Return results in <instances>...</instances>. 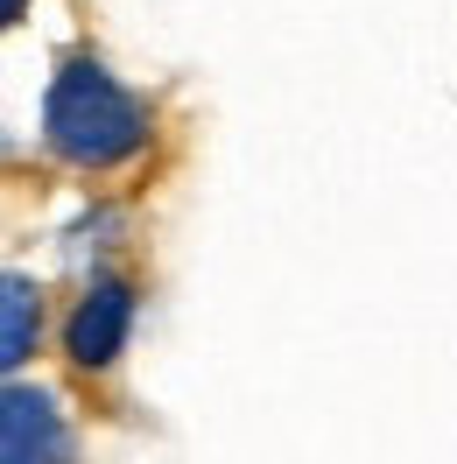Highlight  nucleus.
Here are the masks:
<instances>
[{
  "label": "nucleus",
  "instance_id": "1",
  "mask_svg": "<svg viewBox=\"0 0 457 464\" xmlns=\"http://www.w3.org/2000/svg\"><path fill=\"white\" fill-rule=\"evenodd\" d=\"M43 141L71 169H120L148 148V106L106 63L71 57L50 78V99H43Z\"/></svg>",
  "mask_w": 457,
  "mask_h": 464
},
{
  "label": "nucleus",
  "instance_id": "2",
  "mask_svg": "<svg viewBox=\"0 0 457 464\" xmlns=\"http://www.w3.org/2000/svg\"><path fill=\"white\" fill-rule=\"evenodd\" d=\"M0 464H78V430L57 387L0 380Z\"/></svg>",
  "mask_w": 457,
  "mask_h": 464
},
{
  "label": "nucleus",
  "instance_id": "3",
  "mask_svg": "<svg viewBox=\"0 0 457 464\" xmlns=\"http://www.w3.org/2000/svg\"><path fill=\"white\" fill-rule=\"evenodd\" d=\"M134 338V289L120 275H99L78 303H71V324H63V359L78 373H106L120 366V352Z\"/></svg>",
  "mask_w": 457,
  "mask_h": 464
},
{
  "label": "nucleus",
  "instance_id": "4",
  "mask_svg": "<svg viewBox=\"0 0 457 464\" xmlns=\"http://www.w3.org/2000/svg\"><path fill=\"white\" fill-rule=\"evenodd\" d=\"M43 345V282L0 267V380H15Z\"/></svg>",
  "mask_w": 457,
  "mask_h": 464
},
{
  "label": "nucleus",
  "instance_id": "5",
  "mask_svg": "<svg viewBox=\"0 0 457 464\" xmlns=\"http://www.w3.org/2000/svg\"><path fill=\"white\" fill-rule=\"evenodd\" d=\"M22 7H29V0H0V35H7L15 22H22Z\"/></svg>",
  "mask_w": 457,
  "mask_h": 464
}]
</instances>
